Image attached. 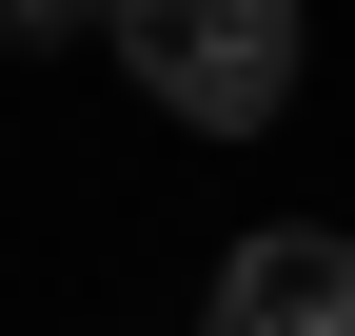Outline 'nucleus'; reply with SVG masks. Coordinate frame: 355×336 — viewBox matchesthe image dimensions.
<instances>
[{"instance_id": "2", "label": "nucleus", "mask_w": 355, "mask_h": 336, "mask_svg": "<svg viewBox=\"0 0 355 336\" xmlns=\"http://www.w3.org/2000/svg\"><path fill=\"white\" fill-rule=\"evenodd\" d=\"M198 336H355V237L336 218H257L237 258H217Z\"/></svg>"}, {"instance_id": "1", "label": "nucleus", "mask_w": 355, "mask_h": 336, "mask_svg": "<svg viewBox=\"0 0 355 336\" xmlns=\"http://www.w3.org/2000/svg\"><path fill=\"white\" fill-rule=\"evenodd\" d=\"M99 40L178 139H257L296 99V0H99Z\"/></svg>"}, {"instance_id": "3", "label": "nucleus", "mask_w": 355, "mask_h": 336, "mask_svg": "<svg viewBox=\"0 0 355 336\" xmlns=\"http://www.w3.org/2000/svg\"><path fill=\"white\" fill-rule=\"evenodd\" d=\"M60 40H99V0H0V60H60Z\"/></svg>"}]
</instances>
